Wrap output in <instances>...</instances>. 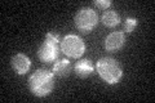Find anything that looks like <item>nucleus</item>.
<instances>
[{"label":"nucleus","mask_w":155,"mask_h":103,"mask_svg":"<svg viewBox=\"0 0 155 103\" xmlns=\"http://www.w3.org/2000/svg\"><path fill=\"white\" fill-rule=\"evenodd\" d=\"M60 49L69 58H80L85 52V43L80 36L75 34H69L62 37Z\"/></svg>","instance_id":"nucleus-5"},{"label":"nucleus","mask_w":155,"mask_h":103,"mask_svg":"<svg viewBox=\"0 0 155 103\" xmlns=\"http://www.w3.org/2000/svg\"><path fill=\"white\" fill-rule=\"evenodd\" d=\"M72 70V66L69 60H60L54 62V65L52 67V72L54 73V76L58 77H66L70 75V72Z\"/></svg>","instance_id":"nucleus-9"},{"label":"nucleus","mask_w":155,"mask_h":103,"mask_svg":"<svg viewBox=\"0 0 155 103\" xmlns=\"http://www.w3.org/2000/svg\"><path fill=\"white\" fill-rule=\"evenodd\" d=\"M137 24H138L137 18H134V17L127 18V19H125V21H124V24H123V30H124V32L130 34V32H133V31H134V28L137 27Z\"/></svg>","instance_id":"nucleus-11"},{"label":"nucleus","mask_w":155,"mask_h":103,"mask_svg":"<svg viewBox=\"0 0 155 103\" xmlns=\"http://www.w3.org/2000/svg\"><path fill=\"white\" fill-rule=\"evenodd\" d=\"M75 27L83 34H89L98 24V14L93 8H80L74 17Z\"/></svg>","instance_id":"nucleus-4"},{"label":"nucleus","mask_w":155,"mask_h":103,"mask_svg":"<svg viewBox=\"0 0 155 103\" xmlns=\"http://www.w3.org/2000/svg\"><path fill=\"white\" fill-rule=\"evenodd\" d=\"M120 16L118 12L115 11H105L104 14L101 16V22H102L106 27H115L120 23Z\"/></svg>","instance_id":"nucleus-10"},{"label":"nucleus","mask_w":155,"mask_h":103,"mask_svg":"<svg viewBox=\"0 0 155 103\" xmlns=\"http://www.w3.org/2000/svg\"><path fill=\"white\" fill-rule=\"evenodd\" d=\"M111 3L110 0H96V2H93V5L96 8L101 9V11H106V9H109L111 7Z\"/></svg>","instance_id":"nucleus-12"},{"label":"nucleus","mask_w":155,"mask_h":103,"mask_svg":"<svg viewBox=\"0 0 155 103\" xmlns=\"http://www.w3.org/2000/svg\"><path fill=\"white\" fill-rule=\"evenodd\" d=\"M11 65H12L13 71L16 73L25 75V73L28 72V70L31 67V60L26 54H23V53H17V54H14L12 57Z\"/></svg>","instance_id":"nucleus-7"},{"label":"nucleus","mask_w":155,"mask_h":103,"mask_svg":"<svg viewBox=\"0 0 155 103\" xmlns=\"http://www.w3.org/2000/svg\"><path fill=\"white\" fill-rule=\"evenodd\" d=\"M96 71L98 76L109 85H115L122 80L123 68L122 65L111 57H102L96 63Z\"/></svg>","instance_id":"nucleus-2"},{"label":"nucleus","mask_w":155,"mask_h":103,"mask_svg":"<svg viewBox=\"0 0 155 103\" xmlns=\"http://www.w3.org/2000/svg\"><path fill=\"white\" fill-rule=\"evenodd\" d=\"M74 72L76 76L81 77V79H85V77H89L91 75H93L94 72V65L93 62L88 58H84V60L78 61L74 65Z\"/></svg>","instance_id":"nucleus-8"},{"label":"nucleus","mask_w":155,"mask_h":103,"mask_svg":"<svg viewBox=\"0 0 155 103\" xmlns=\"http://www.w3.org/2000/svg\"><path fill=\"white\" fill-rule=\"evenodd\" d=\"M125 44V35L123 31H114L105 37L104 47L107 52L120 50Z\"/></svg>","instance_id":"nucleus-6"},{"label":"nucleus","mask_w":155,"mask_h":103,"mask_svg":"<svg viewBox=\"0 0 155 103\" xmlns=\"http://www.w3.org/2000/svg\"><path fill=\"white\" fill-rule=\"evenodd\" d=\"M58 43H61V37L57 32L51 31L47 34L44 41L41 43V45L38 49V57L40 62L48 65V63H53L57 61L61 52Z\"/></svg>","instance_id":"nucleus-3"},{"label":"nucleus","mask_w":155,"mask_h":103,"mask_svg":"<svg viewBox=\"0 0 155 103\" xmlns=\"http://www.w3.org/2000/svg\"><path fill=\"white\" fill-rule=\"evenodd\" d=\"M27 86L35 97H48L54 89V73L47 68H38L28 76Z\"/></svg>","instance_id":"nucleus-1"}]
</instances>
